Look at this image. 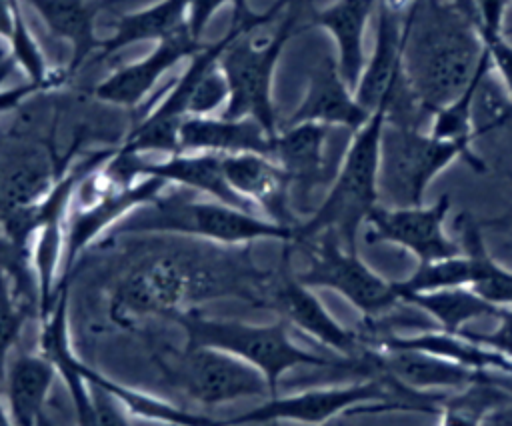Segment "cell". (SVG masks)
Segmentation results:
<instances>
[{
    "label": "cell",
    "instance_id": "cell-32",
    "mask_svg": "<svg viewBox=\"0 0 512 426\" xmlns=\"http://www.w3.org/2000/svg\"><path fill=\"white\" fill-rule=\"evenodd\" d=\"M496 320H498V326L490 332L462 328L458 334H464L466 338H470L494 352H500L502 356L512 360V306L502 308Z\"/></svg>",
    "mask_w": 512,
    "mask_h": 426
},
{
    "label": "cell",
    "instance_id": "cell-15",
    "mask_svg": "<svg viewBox=\"0 0 512 426\" xmlns=\"http://www.w3.org/2000/svg\"><path fill=\"white\" fill-rule=\"evenodd\" d=\"M412 6L400 0H378L376 4V40L366 58L364 72L354 90L356 100L374 112L386 98L392 82L402 70V52L406 38V16Z\"/></svg>",
    "mask_w": 512,
    "mask_h": 426
},
{
    "label": "cell",
    "instance_id": "cell-7",
    "mask_svg": "<svg viewBox=\"0 0 512 426\" xmlns=\"http://www.w3.org/2000/svg\"><path fill=\"white\" fill-rule=\"evenodd\" d=\"M300 10L302 0H294L272 36L258 40L248 32L232 40L222 52L220 66L230 84V100L222 116L254 118L270 136L280 130L272 98L274 72L284 46L296 32Z\"/></svg>",
    "mask_w": 512,
    "mask_h": 426
},
{
    "label": "cell",
    "instance_id": "cell-8",
    "mask_svg": "<svg viewBox=\"0 0 512 426\" xmlns=\"http://www.w3.org/2000/svg\"><path fill=\"white\" fill-rule=\"evenodd\" d=\"M306 254V266L296 276L308 288H326L350 302L364 320L380 318L404 302L400 300L394 280H386L368 266L358 250L342 244L336 232L324 230L318 236L292 244Z\"/></svg>",
    "mask_w": 512,
    "mask_h": 426
},
{
    "label": "cell",
    "instance_id": "cell-12",
    "mask_svg": "<svg viewBox=\"0 0 512 426\" xmlns=\"http://www.w3.org/2000/svg\"><path fill=\"white\" fill-rule=\"evenodd\" d=\"M166 188L164 180L154 176L138 178L130 184H122L100 196L98 200L86 206H72L66 216V242H64V260L60 274V288L68 286L72 266L78 256L96 242L104 232L112 230L120 220H124L136 208L156 200ZM58 288V290H60Z\"/></svg>",
    "mask_w": 512,
    "mask_h": 426
},
{
    "label": "cell",
    "instance_id": "cell-4",
    "mask_svg": "<svg viewBox=\"0 0 512 426\" xmlns=\"http://www.w3.org/2000/svg\"><path fill=\"white\" fill-rule=\"evenodd\" d=\"M384 122L386 110L380 104L368 122L354 132L320 206L294 226L292 244H302L324 230H332L346 248L358 250V234L380 204L378 174Z\"/></svg>",
    "mask_w": 512,
    "mask_h": 426
},
{
    "label": "cell",
    "instance_id": "cell-27",
    "mask_svg": "<svg viewBox=\"0 0 512 426\" xmlns=\"http://www.w3.org/2000/svg\"><path fill=\"white\" fill-rule=\"evenodd\" d=\"M80 370L86 382H94L114 394L122 406L128 410L132 418H142L150 422H160L166 426H226L224 420H216L198 412H190L186 408H180L156 394L126 386L122 382L112 380L110 376L102 374L100 370L88 366L86 362H80Z\"/></svg>",
    "mask_w": 512,
    "mask_h": 426
},
{
    "label": "cell",
    "instance_id": "cell-38",
    "mask_svg": "<svg viewBox=\"0 0 512 426\" xmlns=\"http://www.w3.org/2000/svg\"><path fill=\"white\" fill-rule=\"evenodd\" d=\"M38 92H44V90L38 84H32V82H24V84L14 86V88H0V114L8 112V110H14L28 96L38 94Z\"/></svg>",
    "mask_w": 512,
    "mask_h": 426
},
{
    "label": "cell",
    "instance_id": "cell-35",
    "mask_svg": "<svg viewBox=\"0 0 512 426\" xmlns=\"http://www.w3.org/2000/svg\"><path fill=\"white\" fill-rule=\"evenodd\" d=\"M480 36L490 50L494 72L498 74V78L502 80L504 88L508 90V94L512 98V44L506 42V38L502 34H482L480 32Z\"/></svg>",
    "mask_w": 512,
    "mask_h": 426
},
{
    "label": "cell",
    "instance_id": "cell-28",
    "mask_svg": "<svg viewBox=\"0 0 512 426\" xmlns=\"http://www.w3.org/2000/svg\"><path fill=\"white\" fill-rule=\"evenodd\" d=\"M406 306H412L436 322V328L458 334L464 324L476 318H498L500 306L490 304L470 286H452L430 292H414L402 298Z\"/></svg>",
    "mask_w": 512,
    "mask_h": 426
},
{
    "label": "cell",
    "instance_id": "cell-21",
    "mask_svg": "<svg viewBox=\"0 0 512 426\" xmlns=\"http://www.w3.org/2000/svg\"><path fill=\"white\" fill-rule=\"evenodd\" d=\"M30 4L48 32L70 44V60L64 70L74 74L84 60L100 50L102 40L96 34V18L114 0H22Z\"/></svg>",
    "mask_w": 512,
    "mask_h": 426
},
{
    "label": "cell",
    "instance_id": "cell-25",
    "mask_svg": "<svg viewBox=\"0 0 512 426\" xmlns=\"http://www.w3.org/2000/svg\"><path fill=\"white\" fill-rule=\"evenodd\" d=\"M458 242L470 264V288L494 306H512V268L500 264L486 248L482 224L470 214H460L454 222Z\"/></svg>",
    "mask_w": 512,
    "mask_h": 426
},
{
    "label": "cell",
    "instance_id": "cell-34",
    "mask_svg": "<svg viewBox=\"0 0 512 426\" xmlns=\"http://www.w3.org/2000/svg\"><path fill=\"white\" fill-rule=\"evenodd\" d=\"M288 6H290V0H276L266 12H252L248 8V0H236V4L232 6L230 26H238L246 32H254L260 26H266L268 22H272Z\"/></svg>",
    "mask_w": 512,
    "mask_h": 426
},
{
    "label": "cell",
    "instance_id": "cell-20",
    "mask_svg": "<svg viewBox=\"0 0 512 426\" xmlns=\"http://www.w3.org/2000/svg\"><path fill=\"white\" fill-rule=\"evenodd\" d=\"M180 152L270 154L272 136L254 118L186 116L180 126Z\"/></svg>",
    "mask_w": 512,
    "mask_h": 426
},
{
    "label": "cell",
    "instance_id": "cell-5",
    "mask_svg": "<svg viewBox=\"0 0 512 426\" xmlns=\"http://www.w3.org/2000/svg\"><path fill=\"white\" fill-rule=\"evenodd\" d=\"M186 336L188 346H208L224 350L254 366L268 382L272 396L278 394L280 380L294 368H336L354 372V358H328L298 346L290 336V326L276 318L268 324H254L230 318H212L196 310L174 316Z\"/></svg>",
    "mask_w": 512,
    "mask_h": 426
},
{
    "label": "cell",
    "instance_id": "cell-6",
    "mask_svg": "<svg viewBox=\"0 0 512 426\" xmlns=\"http://www.w3.org/2000/svg\"><path fill=\"white\" fill-rule=\"evenodd\" d=\"M464 160L474 172H484V160L472 142L436 138L428 130L384 122L380 142L378 190L384 206H420L432 180L452 162Z\"/></svg>",
    "mask_w": 512,
    "mask_h": 426
},
{
    "label": "cell",
    "instance_id": "cell-14",
    "mask_svg": "<svg viewBox=\"0 0 512 426\" xmlns=\"http://www.w3.org/2000/svg\"><path fill=\"white\" fill-rule=\"evenodd\" d=\"M370 114L372 112L356 100L354 90L342 78L336 58L326 56L308 72L304 96L282 126L314 122L328 128L342 126L356 132L368 122Z\"/></svg>",
    "mask_w": 512,
    "mask_h": 426
},
{
    "label": "cell",
    "instance_id": "cell-33",
    "mask_svg": "<svg viewBox=\"0 0 512 426\" xmlns=\"http://www.w3.org/2000/svg\"><path fill=\"white\" fill-rule=\"evenodd\" d=\"M88 384L94 404V426H132L128 410L114 394H110L108 390L94 382Z\"/></svg>",
    "mask_w": 512,
    "mask_h": 426
},
{
    "label": "cell",
    "instance_id": "cell-30",
    "mask_svg": "<svg viewBox=\"0 0 512 426\" xmlns=\"http://www.w3.org/2000/svg\"><path fill=\"white\" fill-rule=\"evenodd\" d=\"M0 272L8 274L14 282L18 296L28 304L38 308V286L32 268L30 248L14 242L0 226Z\"/></svg>",
    "mask_w": 512,
    "mask_h": 426
},
{
    "label": "cell",
    "instance_id": "cell-43",
    "mask_svg": "<svg viewBox=\"0 0 512 426\" xmlns=\"http://www.w3.org/2000/svg\"><path fill=\"white\" fill-rule=\"evenodd\" d=\"M38 426H54V424H52V422H50V418H48V416H46V414H44V416H42V420H40V424H38Z\"/></svg>",
    "mask_w": 512,
    "mask_h": 426
},
{
    "label": "cell",
    "instance_id": "cell-36",
    "mask_svg": "<svg viewBox=\"0 0 512 426\" xmlns=\"http://www.w3.org/2000/svg\"><path fill=\"white\" fill-rule=\"evenodd\" d=\"M224 4H236V0H190L188 14H186V26L190 34L200 40L202 32L206 30L212 16L224 6Z\"/></svg>",
    "mask_w": 512,
    "mask_h": 426
},
{
    "label": "cell",
    "instance_id": "cell-17",
    "mask_svg": "<svg viewBox=\"0 0 512 426\" xmlns=\"http://www.w3.org/2000/svg\"><path fill=\"white\" fill-rule=\"evenodd\" d=\"M40 338H38V350L46 354L56 372L58 378L64 382L78 426H94V404H92V392L90 384L84 380L80 370V358L76 356L72 348V336H70V298H68V286H62L56 294V300L50 308V312L40 318Z\"/></svg>",
    "mask_w": 512,
    "mask_h": 426
},
{
    "label": "cell",
    "instance_id": "cell-22",
    "mask_svg": "<svg viewBox=\"0 0 512 426\" xmlns=\"http://www.w3.org/2000/svg\"><path fill=\"white\" fill-rule=\"evenodd\" d=\"M58 372L52 360L38 352L18 354L4 374V396L16 426H38Z\"/></svg>",
    "mask_w": 512,
    "mask_h": 426
},
{
    "label": "cell",
    "instance_id": "cell-29",
    "mask_svg": "<svg viewBox=\"0 0 512 426\" xmlns=\"http://www.w3.org/2000/svg\"><path fill=\"white\" fill-rule=\"evenodd\" d=\"M32 312L16 292L14 282L8 274L0 272V382L4 384V374L8 366V354L22 334V328Z\"/></svg>",
    "mask_w": 512,
    "mask_h": 426
},
{
    "label": "cell",
    "instance_id": "cell-31",
    "mask_svg": "<svg viewBox=\"0 0 512 426\" xmlns=\"http://www.w3.org/2000/svg\"><path fill=\"white\" fill-rule=\"evenodd\" d=\"M228 100H230V84L218 60L196 80L188 98L186 116L222 114Z\"/></svg>",
    "mask_w": 512,
    "mask_h": 426
},
{
    "label": "cell",
    "instance_id": "cell-3",
    "mask_svg": "<svg viewBox=\"0 0 512 426\" xmlns=\"http://www.w3.org/2000/svg\"><path fill=\"white\" fill-rule=\"evenodd\" d=\"M174 188V186H172ZM114 236H178L218 246H246L256 240L292 242L294 228L212 198L162 192L112 228Z\"/></svg>",
    "mask_w": 512,
    "mask_h": 426
},
{
    "label": "cell",
    "instance_id": "cell-26",
    "mask_svg": "<svg viewBox=\"0 0 512 426\" xmlns=\"http://www.w3.org/2000/svg\"><path fill=\"white\" fill-rule=\"evenodd\" d=\"M498 376L502 374H486L464 388L442 394L436 426H486L496 412L512 404V392Z\"/></svg>",
    "mask_w": 512,
    "mask_h": 426
},
{
    "label": "cell",
    "instance_id": "cell-19",
    "mask_svg": "<svg viewBox=\"0 0 512 426\" xmlns=\"http://www.w3.org/2000/svg\"><path fill=\"white\" fill-rule=\"evenodd\" d=\"M376 4L378 0H334L310 14L308 26L322 28L334 38L340 74L352 90H356L366 66L364 36Z\"/></svg>",
    "mask_w": 512,
    "mask_h": 426
},
{
    "label": "cell",
    "instance_id": "cell-23",
    "mask_svg": "<svg viewBox=\"0 0 512 426\" xmlns=\"http://www.w3.org/2000/svg\"><path fill=\"white\" fill-rule=\"evenodd\" d=\"M384 346H396V348H412L422 350L440 358H446L450 362H456L460 366L478 370V372H494L512 378V360L502 356L500 352H494L464 334H450L436 326L418 330L414 334H394L380 342L378 348Z\"/></svg>",
    "mask_w": 512,
    "mask_h": 426
},
{
    "label": "cell",
    "instance_id": "cell-13",
    "mask_svg": "<svg viewBox=\"0 0 512 426\" xmlns=\"http://www.w3.org/2000/svg\"><path fill=\"white\" fill-rule=\"evenodd\" d=\"M202 46L204 44L190 34L188 26H182L174 34L156 42L146 56L102 78L92 92L100 102L134 108L148 98L166 72H170L182 60H190Z\"/></svg>",
    "mask_w": 512,
    "mask_h": 426
},
{
    "label": "cell",
    "instance_id": "cell-40",
    "mask_svg": "<svg viewBox=\"0 0 512 426\" xmlns=\"http://www.w3.org/2000/svg\"><path fill=\"white\" fill-rule=\"evenodd\" d=\"M358 416H360V414H356V412H348V414L338 416L336 420H332V422H328V424H324V426H366V424H362V422H356Z\"/></svg>",
    "mask_w": 512,
    "mask_h": 426
},
{
    "label": "cell",
    "instance_id": "cell-37",
    "mask_svg": "<svg viewBox=\"0 0 512 426\" xmlns=\"http://www.w3.org/2000/svg\"><path fill=\"white\" fill-rule=\"evenodd\" d=\"M472 4L478 18V30L482 34H502L508 0H472Z\"/></svg>",
    "mask_w": 512,
    "mask_h": 426
},
{
    "label": "cell",
    "instance_id": "cell-10",
    "mask_svg": "<svg viewBox=\"0 0 512 426\" xmlns=\"http://www.w3.org/2000/svg\"><path fill=\"white\" fill-rule=\"evenodd\" d=\"M292 242H284L280 262L264 284L260 306L274 312L290 328H296L342 358H358L362 352L356 328L340 324L320 302L312 288L302 284L292 266Z\"/></svg>",
    "mask_w": 512,
    "mask_h": 426
},
{
    "label": "cell",
    "instance_id": "cell-18",
    "mask_svg": "<svg viewBox=\"0 0 512 426\" xmlns=\"http://www.w3.org/2000/svg\"><path fill=\"white\" fill-rule=\"evenodd\" d=\"M330 128L324 124L302 122L280 126L272 136L270 158L286 172L290 188L306 200L314 188L326 182L324 146Z\"/></svg>",
    "mask_w": 512,
    "mask_h": 426
},
{
    "label": "cell",
    "instance_id": "cell-41",
    "mask_svg": "<svg viewBox=\"0 0 512 426\" xmlns=\"http://www.w3.org/2000/svg\"><path fill=\"white\" fill-rule=\"evenodd\" d=\"M488 422L496 424V426H512V404L508 408L496 412Z\"/></svg>",
    "mask_w": 512,
    "mask_h": 426
},
{
    "label": "cell",
    "instance_id": "cell-24",
    "mask_svg": "<svg viewBox=\"0 0 512 426\" xmlns=\"http://www.w3.org/2000/svg\"><path fill=\"white\" fill-rule=\"evenodd\" d=\"M190 0H160L136 12L120 14L112 24V34L102 40L96 60H106L126 46L138 42H160L186 26Z\"/></svg>",
    "mask_w": 512,
    "mask_h": 426
},
{
    "label": "cell",
    "instance_id": "cell-16",
    "mask_svg": "<svg viewBox=\"0 0 512 426\" xmlns=\"http://www.w3.org/2000/svg\"><path fill=\"white\" fill-rule=\"evenodd\" d=\"M224 174L232 190L264 218L294 228L300 220L290 208V180L266 154H226Z\"/></svg>",
    "mask_w": 512,
    "mask_h": 426
},
{
    "label": "cell",
    "instance_id": "cell-2",
    "mask_svg": "<svg viewBox=\"0 0 512 426\" xmlns=\"http://www.w3.org/2000/svg\"><path fill=\"white\" fill-rule=\"evenodd\" d=\"M482 56L478 22L456 0H414L406 16L402 74L430 116L466 88Z\"/></svg>",
    "mask_w": 512,
    "mask_h": 426
},
{
    "label": "cell",
    "instance_id": "cell-39",
    "mask_svg": "<svg viewBox=\"0 0 512 426\" xmlns=\"http://www.w3.org/2000/svg\"><path fill=\"white\" fill-rule=\"evenodd\" d=\"M18 0H0V40L8 42L14 28V8Z\"/></svg>",
    "mask_w": 512,
    "mask_h": 426
},
{
    "label": "cell",
    "instance_id": "cell-42",
    "mask_svg": "<svg viewBox=\"0 0 512 426\" xmlns=\"http://www.w3.org/2000/svg\"><path fill=\"white\" fill-rule=\"evenodd\" d=\"M0 426H16L12 420V414L8 410V404L2 398V382H0Z\"/></svg>",
    "mask_w": 512,
    "mask_h": 426
},
{
    "label": "cell",
    "instance_id": "cell-11",
    "mask_svg": "<svg viewBox=\"0 0 512 426\" xmlns=\"http://www.w3.org/2000/svg\"><path fill=\"white\" fill-rule=\"evenodd\" d=\"M452 198L442 194L432 204L384 206L378 204L366 220L368 244H394L410 252L418 264L452 258L462 252L458 238L446 232V216Z\"/></svg>",
    "mask_w": 512,
    "mask_h": 426
},
{
    "label": "cell",
    "instance_id": "cell-1",
    "mask_svg": "<svg viewBox=\"0 0 512 426\" xmlns=\"http://www.w3.org/2000/svg\"><path fill=\"white\" fill-rule=\"evenodd\" d=\"M270 272H262L244 256L228 250L176 248L142 258L112 286L108 318L122 328H134L144 318L172 320L220 298L260 306Z\"/></svg>",
    "mask_w": 512,
    "mask_h": 426
},
{
    "label": "cell",
    "instance_id": "cell-9",
    "mask_svg": "<svg viewBox=\"0 0 512 426\" xmlns=\"http://www.w3.org/2000/svg\"><path fill=\"white\" fill-rule=\"evenodd\" d=\"M162 376L188 400L220 406L242 398H270L266 378L248 362L208 346H188L172 356H156Z\"/></svg>",
    "mask_w": 512,
    "mask_h": 426
}]
</instances>
